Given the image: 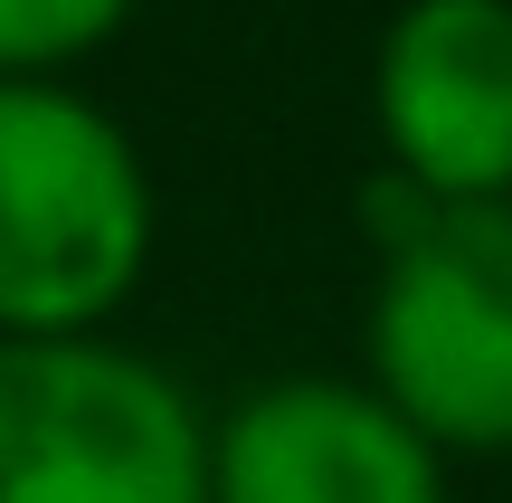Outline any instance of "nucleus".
<instances>
[{"instance_id":"obj_5","label":"nucleus","mask_w":512,"mask_h":503,"mask_svg":"<svg viewBox=\"0 0 512 503\" xmlns=\"http://www.w3.org/2000/svg\"><path fill=\"white\" fill-rule=\"evenodd\" d=\"M370 133L427 200L512 190V0H399L370 48Z\"/></svg>"},{"instance_id":"obj_6","label":"nucleus","mask_w":512,"mask_h":503,"mask_svg":"<svg viewBox=\"0 0 512 503\" xmlns=\"http://www.w3.org/2000/svg\"><path fill=\"white\" fill-rule=\"evenodd\" d=\"M143 0H0V76H76L133 29Z\"/></svg>"},{"instance_id":"obj_3","label":"nucleus","mask_w":512,"mask_h":503,"mask_svg":"<svg viewBox=\"0 0 512 503\" xmlns=\"http://www.w3.org/2000/svg\"><path fill=\"white\" fill-rule=\"evenodd\" d=\"M361 371L446 456H512V190L427 200L380 247Z\"/></svg>"},{"instance_id":"obj_2","label":"nucleus","mask_w":512,"mask_h":503,"mask_svg":"<svg viewBox=\"0 0 512 503\" xmlns=\"http://www.w3.org/2000/svg\"><path fill=\"white\" fill-rule=\"evenodd\" d=\"M0 503H209V409L124 333H0Z\"/></svg>"},{"instance_id":"obj_1","label":"nucleus","mask_w":512,"mask_h":503,"mask_svg":"<svg viewBox=\"0 0 512 503\" xmlns=\"http://www.w3.org/2000/svg\"><path fill=\"white\" fill-rule=\"evenodd\" d=\"M162 190L76 76H0V333H105L143 295Z\"/></svg>"},{"instance_id":"obj_4","label":"nucleus","mask_w":512,"mask_h":503,"mask_svg":"<svg viewBox=\"0 0 512 503\" xmlns=\"http://www.w3.org/2000/svg\"><path fill=\"white\" fill-rule=\"evenodd\" d=\"M446 466L370 371H275L209 418V503H446Z\"/></svg>"}]
</instances>
